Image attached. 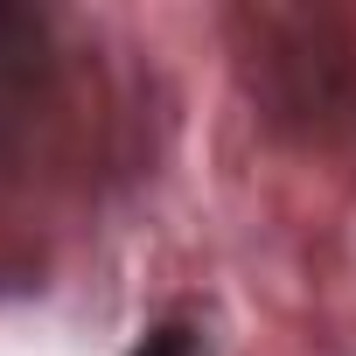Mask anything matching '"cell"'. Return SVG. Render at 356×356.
<instances>
[{
	"label": "cell",
	"instance_id": "obj_1",
	"mask_svg": "<svg viewBox=\"0 0 356 356\" xmlns=\"http://www.w3.org/2000/svg\"><path fill=\"white\" fill-rule=\"evenodd\" d=\"M126 356H203V328H196V321H161V328H147Z\"/></svg>",
	"mask_w": 356,
	"mask_h": 356
}]
</instances>
